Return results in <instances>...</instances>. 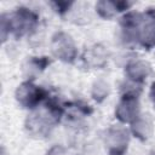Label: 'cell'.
Returning <instances> with one entry per match:
<instances>
[{"instance_id": "cell-1", "label": "cell", "mask_w": 155, "mask_h": 155, "mask_svg": "<svg viewBox=\"0 0 155 155\" xmlns=\"http://www.w3.org/2000/svg\"><path fill=\"white\" fill-rule=\"evenodd\" d=\"M53 52L64 61H71L75 57V46L71 38L64 33H59L53 38Z\"/></svg>"}, {"instance_id": "cell-2", "label": "cell", "mask_w": 155, "mask_h": 155, "mask_svg": "<svg viewBox=\"0 0 155 155\" xmlns=\"http://www.w3.org/2000/svg\"><path fill=\"white\" fill-rule=\"evenodd\" d=\"M138 35L144 46H153L155 44V11H149L145 18L140 16Z\"/></svg>"}, {"instance_id": "cell-3", "label": "cell", "mask_w": 155, "mask_h": 155, "mask_svg": "<svg viewBox=\"0 0 155 155\" xmlns=\"http://www.w3.org/2000/svg\"><path fill=\"white\" fill-rule=\"evenodd\" d=\"M127 131L124 128H111L107 136V145L109 148L110 154L121 155L127 149Z\"/></svg>"}, {"instance_id": "cell-4", "label": "cell", "mask_w": 155, "mask_h": 155, "mask_svg": "<svg viewBox=\"0 0 155 155\" xmlns=\"http://www.w3.org/2000/svg\"><path fill=\"white\" fill-rule=\"evenodd\" d=\"M138 102L133 96H125L117 105L116 115L121 121H131L138 117Z\"/></svg>"}, {"instance_id": "cell-5", "label": "cell", "mask_w": 155, "mask_h": 155, "mask_svg": "<svg viewBox=\"0 0 155 155\" xmlns=\"http://www.w3.org/2000/svg\"><path fill=\"white\" fill-rule=\"evenodd\" d=\"M35 23H36V17L34 16V13H31L30 11H27L25 8H19L15 13V16L11 21L12 29L18 33L21 31V34L27 31Z\"/></svg>"}, {"instance_id": "cell-6", "label": "cell", "mask_w": 155, "mask_h": 155, "mask_svg": "<svg viewBox=\"0 0 155 155\" xmlns=\"http://www.w3.org/2000/svg\"><path fill=\"white\" fill-rule=\"evenodd\" d=\"M40 96V90L31 84H24L17 91V99L27 107H33L41 99Z\"/></svg>"}, {"instance_id": "cell-7", "label": "cell", "mask_w": 155, "mask_h": 155, "mask_svg": "<svg viewBox=\"0 0 155 155\" xmlns=\"http://www.w3.org/2000/svg\"><path fill=\"white\" fill-rule=\"evenodd\" d=\"M149 73H150V67L148 65V63L142 61L133 62L127 67V74L136 81L143 80L144 78L148 76Z\"/></svg>"}, {"instance_id": "cell-8", "label": "cell", "mask_w": 155, "mask_h": 155, "mask_svg": "<svg viewBox=\"0 0 155 155\" xmlns=\"http://www.w3.org/2000/svg\"><path fill=\"white\" fill-rule=\"evenodd\" d=\"M133 132L134 134H137V137L139 138H148L149 134H150V131H151V124L150 121H148L147 119L144 117H137L134 124H133Z\"/></svg>"}, {"instance_id": "cell-9", "label": "cell", "mask_w": 155, "mask_h": 155, "mask_svg": "<svg viewBox=\"0 0 155 155\" xmlns=\"http://www.w3.org/2000/svg\"><path fill=\"white\" fill-rule=\"evenodd\" d=\"M96 8L101 16L109 18V17L114 16L115 12L117 11V4L111 2V1H99L96 5Z\"/></svg>"}, {"instance_id": "cell-10", "label": "cell", "mask_w": 155, "mask_h": 155, "mask_svg": "<svg viewBox=\"0 0 155 155\" xmlns=\"http://www.w3.org/2000/svg\"><path fill=\"white\" fill-rule=\"evenodd\" d=\"M150 94H151V99L154 101V103H155V82L153 84V87H151V92H150Z\"/></svg>"}]
</instances>
